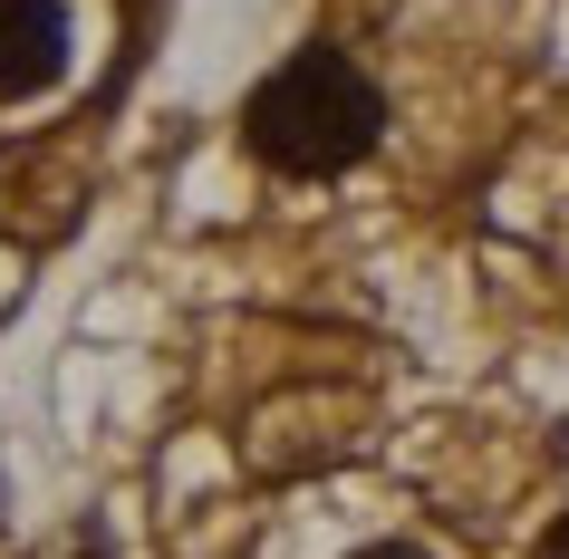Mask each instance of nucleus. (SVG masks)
Listing matches in <instances>:
<instances>
[{
    "instance_id": "nucleus-4",
    "label": "nucleus",
    "mask_w": 569,
    "mask_h": 559,
    "mask_svg": "<svg viewBox=\"0 0 569 559\" xmlns=\"http://www.w3.org/2000/svg\"><path fill=\"white\" fill-rule=\"evenodd\" d=\"M540 559H569V511H560L550 530H540Z\"/></svg>"
},
{
    "instance_id": "nucleus-3",
    "label": "nucleus",
    "mask_w": 569,
    "mask_h": 559,
    "mask_svg": "<svg viewBox=\"0 0 569 559\" xmlns=\"http://www.w3.org/2000/svg\"><path fill=\"white\" fill-rule=\"evenodd\" d=\"M358 559H435L425 540H377V550H358Z\"/></svg>"
},
{
    "instance_id": "nucleus-2",
    "label": "nucleus",
    "mask_w": 569,
    "mask_h": 559,
    "mask_svg": "<svg viewBox=\"0 0 569 559\" xmlns=\"http://www.w3.org/2000/svg\"><path fill=\"white\" fill-rule=\"evenodd\" d=\"M68 78V10L59 0H0V97H49Z\"/></svg>"
},
{
    "instance_id": "nucleus-1",
    "label": "nucleus",
    "mask_w": 569,
    "mask_h": 559,
    "mask_svg": "<svg viewBox=\"0 0 569 559\" xmlns=\"http://www.w3.org/2000/svg\"><path fill=\"white\" fill-rule=\"evenodd\" d=\"M377 136H387V97H377V78H367L348 49H300V59H280L251 88V107H241V146L261 154L270 174H348V164H367L377 154Z\"/></svg>"
}]
</instances>
